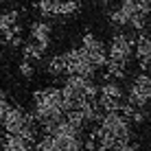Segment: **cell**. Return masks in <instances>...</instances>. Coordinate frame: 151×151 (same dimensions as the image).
Here are the masks:
<instances>
[{
  "instance_id": "22",
  "label": "cell",
  "mask_w": 151,
  "mask_h": 151,
  "mask_svg": "<svg viewBox=\"0 0 151 151\" xmlns=\"http://www.w3.org/2000/svg\"><path fill=\"white\" fill-rule=\"evenodd\" d=\"M11 107V103H9V99H0V118L7 114V110Z\"/></svg>"
},
{
  "instance_id": "14",
  "label": "cell",
  "mask_w": 151,
  "mask_h": 151,
  "mask_svg": "<svg viewBox=\"0 0 151 151\" xmlns=\"http://www.w3.org/2000/svg\"><path fill=\"white\" fill-rule=\"evenodd\" d=\"M110 22L116 24V27H127V24H129V18L121 11V9H114V11H110Z\"/></svg>"
},
{
  "instance_id": "16",
  "label": "cell",
  "mask_w": 151,
  "mask_h": 151,
  "mask_svg": "<svg viewBox=\"0 0 151 151\" xmlns=\"http://www.w3.org/2000/svg\"><path fill=\"white\" fill-rule=\"evenodd\" d=\"M18 70H20V75H22L24 79H31V77L35 75V66L31 64V61H27V59H22V61H20Z\"/></svg>"
},
{
  "instance_id": "23",
  "label": "cell",
  "mask_w": 151,
  "mask_h": 151,
  "mask_svg": "<svg viewBox=\"0 0 151 151\" xmlns=\"http://www.w3.org/2000/svg\"><path fill=\"white\" fill-rule=\"evenodd\" d=\"M9 44H11V46H13V48H20V46H22V44H24V42H22V35H13V40H11V42H9Z\"/></svg>"
},
{
  "instance_id": "21",
  "label": "cell",
  "mask_w": 151,
  "mask_h": 151,
  "mask_svg": "<svg viewBox=\"0 0 151 151\" xmlns=\"http://www.w3.org/2000/svg\"><path fill=\"white\" fill-rule=\"evenodd\" d=\"M112 151H138V147L132 145V142H125V145H116Z\"/></svg>"
},
{
  "instance_id": "15",
  "label": "cell",
  "mask_w": 151,
  "mask_h": 151,
  "mask_svg": "<svg viewBox=\"0 0 151 151\" xmlns=\"http://www.w3.org/2000/svg\"><path fill=\"white\" fill-rule=\"evenodd\" d=\"M129 27L136 31V33H140V31H145V27H147V18H145V15L134 13L132 18H129Z\"/></svg>"
},
{
  "instance_id": "17",
  "label": "cell",
  "mask_w": 151,
  "mask_h": 151,
  "mask_svg": "<svg viewBox=\"0 0 151 151\" xmlns=\"http://www.w3.org/2000/svg\"><path fill=\"white\" fill-rule=\"evenodd\" d=\"M118 9H121V11L127 15V18H132V15L136 13V0H123Z\"/></svg>"
},
{
  "instance_id": "4",
  "label": "cell",
  "mask_w": 151,
  "mask_h": 151,
  "mask_svg": "<svg viewBox=\"0 0 151 151\" xmlns=\"http://www.w3.org/2000/svg\"><path fill=\"white\" fill-rule=\"evenodd\" d=\"M149 99H151V88H140L136 83H132L127 90V103H132L136 110H145L149 105Z\"/></svg>"
},
{
  "instance_id": "9",
  "label": "cell",
  "mask_w": 151,
  "mask_h": 151,
  "mask_svg": "<svg viewBox=\"0 0 151 151\" xmlns=\"http://www.w3.org/2000/svg\"><path fill=\"white\" fill-rule=\"evenodd\" d=\"M46 50L42 48V46L37 44V42H27V44H22V55H24V59L27 61H40L42 57H44Z\"/></svg>"
},
{
  "instance_id": "12",
  "label": "cell",
  "mask_w": 151,
  "mask_h": 151,
  "mask_svg": "<svg viewBox=\"0 0 151 151\" xmlns=\"http://www.w3.org/2000/svg\"><path fill=\"white\" fill-rule=\"evenodd\" d=\"M13 24H18V11H4V13H0V33L9 31Z\"/></svg>"
},
{
  "instance_id": "11",
  "label": "cell",
  "mask_w": 151,
  "mask_h": 151,
  "mask_svg": "<svg viewBox=\"0 0 151 151\" xmlns=\"http://www.w3.org/2000/svg\"><path fill=\"white\" fill-rule=\"evenodd\" d=\"M79 11V0H59V4H57L55 9V15H72Z\"/></svg>"
},
{
  "instance_id": "2",
  "label": "cell",
  "mask_w": 151,
  "mask_h": 151,
  "mask_svg": "<svg viewBox=\"0 0 151 151\" xmlns=\"http://www.w3.org/2000/svg\"><path fill=\"white\" fill-rule=\"evenodd\" d=\"M134 50H136V57H138L140 72H147L149 70V61H151V40H149V33L140 31L136 37H134Z\"/></svg>"
},
{
  "instance_id": "13",
  "label": "cell",
  "mask_w": 151,
  "mask_h": 151,
  "mask_svg": "<svg viewBox=\"0 0 151 151\" xmlns=\"http://www.w3.org/2000/svg\"><path fill=\"white\" fill-rule=\"evenodd\" d=\"M59 4V0H40L37 2V9L44 18H55V9Z\"/></svg>"
},
{
  "instance_id": "25",
  "label": "cell",
  "mask_w": 151,
  "mask_h": 151,
  "mask_svg": "<svg viewBox=\"0 0 151 151\" xmlns=\"http://www.w3.org/2000/svg\"><path fill=\"white\" fill-rule=\"evenodd\" d=\"M0 57H2V50H0Z\"/></svg>"
},
{
  "instance_id": "7",
  "label": "cell",
  "mask_w": 151,
  "mask_h": 151,
  "mask_svg": "<svg viewBox=\"0 0 151 151\" xmlns=\"http://www.w3.org/2000/svg\"><path fill=\"white\" fill-rule=\"evenodd\" d=\"M81 48H83V53H86L88 57L99 55V53H107V48L103 46V42L99 40V37H94V33H86V35H83Z\"/></svg>"
},
{
  "instance_id": "20",
  "label": "cell",
  "mask_w": 151,
  "mask_h": 151,
  "mask_svg": "<svg viewBox=\"0 0 151 151\" xmlns=\"http://www.w3.org/2000/svg\"><path fill=\"white\" fill-rule=\"evenodd\" d=\"M83 151H96V140L88 136L86 140H83Z\"/></svg>"
},
{
  "instance_id": "10",
  "label": "cell",
  "mask_w": 151,
  "mask_h": 151,
  "mask_svg": "<svg viewBox=\"0 0 151 151\" xmlns=\"http://www.w3.org/2000/svg\"><path fill=\"white\" fill-rule=\"evenodd\" d=\"M46 70H48L50 77H61L66 75V64H64V57L61 55H53L46 64Z\"/></svg>"
},
{
  "instance_id": "24",
  "label": "cell",
  "mask_w": 151,
  "mask_h": 151,
  "mask_svg": "<svg viewBox=\"0 0 151 151\" xmlns=\"http://www.w3.org/2000/svg\"><path fill=\"white\" fill-rule=\"evenodd\" d=\"M0 99H7V92H4L2 88H0Z\"/></svg>"
},
{
  "instance_id": "5",
  "label": "cell",
  "mask_w": 151,
  "mask_h": 151,
  "mask_svg": "<svg viewBox=\"0 0 151 151\" xmlns=\"http://www.w3.org/2000/svg\"><path fill=\"white\" fill-rule=\"evenodd\" d=\"M50 24L44 22V20H37V22L31 24V37H33V42H37V44H42L44 48H48L50 44Z\"/></svg>"
},
{
  "instance_id": "8",
  "label": "cell",
  "mask_w": 151,
  "mask_h": 151,
  "mask_svg": "<svg viewBox=\"0 0 151 151\" xmlns=\"http://www.w3.org/2000/svg\"><path fill=\"white\" fill-rule=\"evenodd\" d=\"M99 96H107V99H116V101H123L125 92L121 88V83L114 81V79H107L105 83L99 86Z\"/></svg>"
},
{
  "instance_id": "3",
  "label": "cell",
  "mask_w": 151,
  "mask_h": 151,
  "mask_svg": "<svg viewBox=\"0 0 151 151\" xmlns=\"http://www.w3.org/2000/svg\"><path fill=\"white\" fill-rule=\"evenodd\" d=\"M22 121H24V110L20 105H11L7 110V114L0 118V123H2L7 134H18L20 127H22Z\"/></svg>"
},
{
  "instance_id": "6",
  "label": "cell",
  "mask_w": 151,
  "mask_h": 151,
  "mask_svg": "<svg viewBox=\"0 0 151 151\" xmlns=\"http://www.w3.org/2000/svg\"><path fill=\"white\" fill-rule=\"evenodd\" d=\"M33 145H29L27 140H22L15 134H4L2 142H0V151H31Z\"/></svg>"
},
{
  "instance_id": "18",
  "label": "cell",
  "mask_w": 151,
  "mask_h": 151,
  "mask_svg": "<svg viewBox=\"0 0 151 151\" xmlns=\"http://www.w3.org/2000/svg\"><path fill=\"white\" fill-rule=\"evenodd\" d=\"M149 9H151L149 0H136V13H138V15H145V18H149Z\"/></svg>"
},
{
  "instance_id": "1",
  "label": "cell",
  "mask_w": 151,
  "mask_h": 151,
  "mask_svg": "<svg viewBox=\"0 0 151 151\" xmlns=\"http://www.w3.org/2000/svg\"><path fill=\"white\" fill-rule=\"evenodd\" d=\"M132 53H134V37L132 35L116 33L110 40V48H107V59L110 61L127 66L129 59H132Z\"/></svg>"
},
{
  "instance_id": "19",
  "label": "cell",
  "mask_w": 151,
  "mask_h": 151,
  "mask_svg": "<svg viewBox=\"0 0 151 151\" xmlns=\"http://www.w3.org/2000/svg\"><path fill=\"white\" fill-rule=\"evenodd\" d=\"M145 121H147V114H145V110H136L132 114V118H129V123H134V125H142Z\"/></svg>"
}]
</instances>
